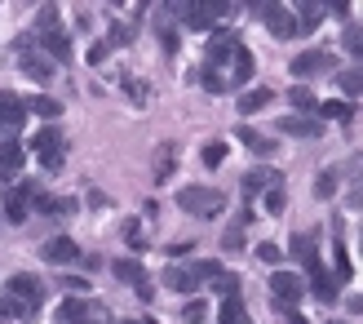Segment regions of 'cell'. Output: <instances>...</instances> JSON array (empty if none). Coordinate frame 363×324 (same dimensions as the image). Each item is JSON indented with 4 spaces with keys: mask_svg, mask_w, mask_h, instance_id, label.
I'll use <instances>...</instances> for the list:
<instances>
[{
    "mask_svg": "<svg viewBox=\"0 0 363 324\" xmlns=\"http://www.w3.org/2000/svg\"><path fill=\"white\" fill-rule=\"evenodd\" d=\"M40 284H35L31 276H13L5 284V298H0V320H35V311H40Z\"/></svg>",
    "mask_w": 363,
    "mask_h": 324,
    "instance_id": "obj_1",
    "label": "cell"
},
{
    "mask_svg": "<svg viewBox=\"0 0 363 324\" xmlns=\"http://www.w3.org/2000/svg\"><path fill=\"white\" fill-rule=\"evenodd\" d=\"M177 205H182V213H191V218H217L222 213V205H226V195L217 191V187H182L177 191Z\"/></svg>",
    "mask_w": 363,
    "mask_h": 324,
    "instance_id": "obj_2",
    "label": "cell"
},
{
    "mask_svg": "<svg viewBox=\"0 0 363 324\" xmlns=\"http://www.w3.org/2000/svg\"><path fill=\"white\" fill-rule=\"evenodd\" d=\"M333 63H337V58H333L328 49H306V53H297L288 67H293L297 85H311L315 76H333Z\"/></svg>",
    "mask_w": 363,
    "mask_h": 324,
    "instance_id": "obj_3",
    "label": "cell"
},
{
    "mask_svg": "<svg viewBox=\"0 0 363 324\" xmlns=\"http://www.w3.org/2000/svg\"><path fill=\"white\" fill-rule=\"evenodd\" d=\"M306 293V280L293 276V271H275L270 276V298L279 302V311H293V302Z\"/></svg>",
    "mask_w": 363,
    "mask_h": 324,
    "instance_id": "obj_4",
    "label": "cell"
},
{
    "mask_svg": "<svg viewBox=\"0 0 363 324\" xmlns=\"http://www.w3.org/2000/svg\"><path fill=\"white\" fill-rule=\"evenodd\" d=\"M18 71H23L27 80H35V85H45V80L53 76L49 58H40V53H31V36H27V40L18 36Z\"/></svg>",
    "mask_w": 363,
    "mask_h": 324,
    "instance_id": "obj_5",
    "label": "cell"
},
{
    "mask_svg": "<svg viewBox=\"0 0 363 324\" xmlns=\"http://www.w3.org/2000/svg\"><path fill=\"white\" fill-rule=\"evenodd\" d=\"M31 147H35V156L45 160V169H53V173L62 169V156H67V147H62L58 129H40V134L31 138Z\"/></svg>",
    "mask_w": 363,
    "mask_h": 324,
    "instance_id": "obj_6",
    "label": "cell"
},
{
    "mask_svg": "<svg viewBox=\"0 0 363 324\" xmlns=\"http://www.w3.org/2000/svg\"><path fill=\"white\" fill-rule=\"evenodd\" d=\"M262 18H266V27L275 40H293L297 36V23H293V9H284V5H252Z\"/></svg>",
    "mask_w": 363,
    "mask_h": 324,
    "instance_id": "obj_7",
    "label": "cell"
},
{
    "mask_svg": "<svg viewBox=\"0 0 363 324\" xmlns=\"http://www.w3.org/2000/svg\"><path fill=\"white\" fill-rule=\"evenodd\" d=\"M177 14L186 18L191 27L213 31V18H226V14H230V5H177Z\"/></svg>",
    "mask_w": 363,
    "mask_h": 324,
    "instance_id": "obj_8",
    "label": "cell"
},
{
    "mask_svg": "<svg viewBox=\"0 0 363 324\" xmlns=\"http://www.w3.org/2000/svg\"><path fill=\"white\" fill-rule=\"evenodd\" d=\"M235 49H240V45H235V31H226V27H222V31H213V36H208L204 58H208V67L217 71L222 63H230V53H235Z\"/></svg>",
    "mask_w": 363,
    "mask_h": 324,
    "instance_id": "obj_9",
    "label": "cell"
},
{
    "mask_svg": "<svg viewBox=\"0 0 363 324\" xmlns=\"http://www.w3.org/2000/svg\"><path fill=\"white\" fill-rule=\"evenodd\" d=\"M111 271H116L124 284H133V289H138V298H151V293H155V289H151V280H147V271H142V262L120 258V262H111Z\"/></svg>",
    "mask_w": 363,
    "mask_h": 324,
    "instance_id": "obj_10",
    "label": "cell"
},
{
    "mask_svg": "<svg viewBox=\"0 0 363 324\" xmlns=\"http://www.w3.org/2000/svg\"><path fill=\"white\" fill-rule=\"evenodd\" d=\"M23 120H27V102L18 98V94H0V129H23Z\"/></svg>",
    "mask_w": 363,
    "mask_h": 324,
    "instance_id": "obj_11",
    "label": "cell"
},
{
    "mask_svg": "<svg viewBox=\"0 0 363 324\" xmlns=\"http://www.w3.org/2000/svg\"><path fill=\"white\" fill-rule=\"evenodd\" d=\"M23 160H27L23 142H13V138L0 142V183H9V178H13L18 169H23Z\"/></svg>",
    "mask_w": 363,
    "mask_h": 324,
    "instance_id": "obj_12",
    "label": "cell"
},
{
    "mask_svg": "<svg viewBox=\"0 0 363 324\" xmlns=\"http://www.w3.org/2000/svg\"><path fill=\"white\" fill-rule=\"evenodd\" d=\"M252 71H257V63H252V53L240 45L230 53V80H226V89H240V85H248L252 80Z\"/></svg>",
    "mask_w": 363,
    "mask_h": 324,
    "instance_id": "obj_13",
    "label": "cell"
},
{
    "mask_svg": "<svg viewBox=\"0 0 363 324\" xmlns=\"http://www.w3.org/2000/svg\"><path fill=\"white\" fill-rule=\"evenodd\" d=\"M40 258H45V262H80V244L67 240V236H53V240H45Z\"/></svg>",
    "mask_w": 363,
    "mask_h": 324,
    "instance_id": "obj_14",
    "label": "cell"
},
{
    "mask_svg": "<svg viewBox=\"0 0 363 324\" xmlns=\"http://www.w3.org/2000/svg\"><path fill=\"white\" fill-rule=\"evenodd\" d=\"M279 134H293V138H319V134H323V120H315V116H284V120H279Z\"/></svg>",
    "mask_w": 363,
    "mask_h": 324,
    "instance_id": "obj_15",
    "label": "cell"
},
{
    "mask_svg": "<svg viewBox=\"0 0 363 324\" xmlns=\"http://www.w3.org/2000/svg\"><path fill=\"white\" fill-rule=\"evenodd\" d=\"M31 187L35 183H23V187H9L5 191V200H0V205H5V218L9 222H23L27 218V195H31Z\"/></svg>",
    "mask_w": 363,
    "mask_h": 324,
    "instance_id": "obj_16",
    "label": "cell"
},
{
    "mask_svg": "<svg viewBox=\"0 0 363 324\" xmlns=\"http://www.w3.org/2000/svg\"><path fill=\"white\" fill-rule=\"evenodd\" d=\"M164 289H177V293H199V280L191 266H169L164 271Z\"/></svg>",
    "mask_w": 363,
    "mask_h": 324,
    "instance_id": "obj_17",
    "label": "cell"
},
{
    "mask_svg": "<svg viewBox=\"0 0 363 324\" xmlns=\"http://www.w3.org/2000/svg\"><path fill=\"white\" fill-rule=\"evenodd\" d=\"M235 138H240V142H244V147H248L252 156H270V151H275V142H270L266 134H257L252 124H240V129H235Z\"/></svg>",
    "mask_w": 363,
    "mask_h": 324,
    "instance_id": "obj_18",
    "label": "cell"
},
{
    "mask_svg": "<svg viewBox=\"0 0 363 324\" xmlns=\"http://www.w3.org/2000/svg\"><path fill=\"white\" fill-rule=\"evenodd\" d=\"M306 280H311V293H315L319 302H337V280L323 271V266H319V271H311Z\"/></svg>",
    "mask_w": 363,
    "mask_h": 324,
    "instance_id": "obj_19",
    "label": "cell"
},
{
    "mask_svg": "<svg viewBox=\"0 0 363 324\" xmlns=\"http://www.w3.org/2000/svg\"><path fill=\"white\" fill-rule=\"evenodd\" d=\"M288 102L297 107V116H315L319 112V98L311 94V85H293L288 89Z\"/></svg>",
    "mask_w": 363,
    "mask_h": 324,
    "instance_id": "obj_20",
    "label": "cell"
},
{
    "mask_svg": "<svg viewBox=\"0 0 363 324\" xmlns=\"http://www.w3.org/2000/svg\"><path fill=\"white\" fill-rule=\"evenodd\" d=\"M270 98H275L270 89H248L244 98H235V107H240L244 116H257V112H266V107H270Z\"/></svg>",
    "mask_w": 363,
    "mask_h": 324,
    "instance_id": "obj_21",
    "label": "cell"
},
{
    "mask_svg": "<svg viewBox=\"0 0 363 324\" xmlns=\"http://www.w3.org/2000/svg\"><path fill=\"white\" fill-rule=\"evenodd\" d=\"M40 45H45L49 58H58V63H67V58H71V40H67L62 31H45V36H40Z\"/></svg>",
    "mask_w": 363,
    "mask_h": 324,
    "instance_id": "obj_22",
    "label": "cell"
},
{
    "mask_svg": "<svg viewBox=\"0 0 363 324\" xmlns=\"http://www.w3.org/2000/svg\"><path fill=\"white\" fill-rule=\"evenodd\" d=\"M319 18H323V5H297V36H311L315 27H319Z\"/></svg>",
    "mask_w": 363,
    "mask_h": 324,
    "instance_id": "obj_23",
    "label": "cell"
},
{
    "mask_svg": "<svg viewBox=\"0 0 363 324\" xmlns=\"http://www.w3.org/2000/svg\"><path fill=\"white\" fill-rule=\"evenodd\" d=\"M293 254L306 262V271H319V249H315L311 236H293Z\"/></svg>",
    "mask_w": 363,
    "mask_h": 324,
    "instance_id": "obj_24",
    "label": "cell"
},
{
    "mask_svg": "<svg viewBox=\"0 0 363 324\" xmlns=\"http://www.w3.org/2000/svg\"><path fill=\"white\" fill-rule=\"evenodd\" d=\"M217 320H222V324H252L240 298H222V311H217Z\"/></svg>",
    "mask_w": 363,
    "mask_h": 324,
    "instance_id": "obj_25",
    "label": "cell"
},
{
    "mask_svg": "<svg viewBox=\"0 0 363 324\" xmlns=\"http://www.w3.org/2000/svg\"><path fill=\"white\" fill-rule=\"evenodd\" d=\"M262 209L275 218V213H284L288 209V195H284V183H275V187H266V195H262Z\"/></svg>",
    "mask_w": 363,
    "mask_h": 324,
    "instance_id": "obj_26",
    "label": "cell"
},
{
    "mask_svg": "<svg viewBox=\"0 0 363 324\" xmlns=\"http://www.w3.org/2000/svg\"><path fill=\"white\" fill-rule=\"evenodd\" d=\"M337 85H341V94H346V98H359V89H363V71H359V67H346V71L337 76Z\"/></svg>",
    "mask_w": 363,
    "mask_h": 324,
    "instance_id": "obj_27",
    "label": "cell"
},
{
    "mask_svg": "<svg viewBox=\"0 0 363 324\" xmlns=\"http://www.w3.org/2000/svg\"><path fill=\"white\" fill-rule=\"evenodd\" d=\"M27 112L45 116V120H58V116H62V102H58V98H31V102H27Z\"/></svg>",
    "mask_w": 363,
    "mask_h": 324,
    "instance_id": "obj_28",
    "label": "cell"
},
{
    "mask_svg": "<svg viewBox=\"0 0 363 324\" xmlns=\"http://www.w3.org/2000/svg\"><path fill=\"white\" fill-rule=\"evenodd\" d=\"M58 324H84V302L80 298H67L58 307Z\"/></svg>",
    "mask_w": 363,
    "mask_h": 324,
    "instance_id": "obj_29",
    "label": "cell"
},
{
    "mask_svg": "<svg viewBox=\"0 0 363 324\" xmlns=\"http://www.w3.org/2000/svg\"><path fill=\"white\" fill-rule=\"evenodd\" d=\"M319 112L328 116V120H341V124H346V120L354 116V107H350V102H319Z\"/></svg>",
    "mask_w": 363,
    "mask_h": 324,
    "instance_id": "obj_30",
    "label": "cell"
},
{
    "mask_svg": "<svg viewBox=\"0 0 363 324\" xmlns=\"http://www.w3.org/2000/svg\"><path fill=\"white\" fill-rule=\"evenodd\" d=\"M191 271H195V280H199V284H208V280H217V276H222V262H213V258H204V262H195Z\"/></svg>",
    "mask_w": 363,
    "mask_h": 324,
    "instance_id": "obj_31",
    "label": "cell"
},
{
    "mask_svg": "<svg viewBox=\"0 0 363 324\" xmlns=\"http://www.w3.org/2000/svg\"><path fill=\"white\" fill-rule=\"evenodd\" d=\"M169 173H173V147H160L155 151V183H164Z\"/></svg>",
    "mask_w": 363,
    "mask_h": 324,
    "instance_id": "obj_32",
    "label": "cell"
},
{
    "mask_svg": "<svg viewBox=\"0 0 363 324\" xmlns=\"http://www.w3.org/2000/svg\"><path fill=\"white\" fill-rule=\"evenodd\" d=\"M222 249H226V254H240V249H244V222L226 227V236H222Z\"/></svg>",
    "mask_w": 363,
    "mask_h": 324,
    "instance_id": "obj_33",
    "label": "cell"
},
{
    "mask_svg": "<svg viewBox=\"0 0 363 324\" xmlns=\"http://www.w3.org/2000/svg\"><path fill=\"white\" fill-rule=\"evenodd\" d=\"M84 324H111V311L102 302H84Z\"/></svg>",
    "mask_w": 363,
    "mask_h": 324,
    "instance_id": "obj_34",
    "label": "cell"
},
{
    "mask_svg": "<svg viewBox=\"0 0 363 324\" xmlns=\"http://www.w3.org/2000/svg\"><path fill=\"white\" fill-rule=\"evenodd\" d=\"M213 284H217V293H222V298H240V276H226V271H222Z\"/></svg>",
    "mask_w": 363,
    "mask_h": 324,
    "instance_id": "obj_35",
    "label": "cell"
},
{
    "mask_svg": "<svg viewBox=\"0 0 363 324\" xmlns=\"http://www.w3.org/2000/svg\"><path fill=\"white\" fill-rule=\"evenodd\" d=\"M133 40V27H111V36H106V49H124V45H129Z\"/></svg>",
    "mask_w": 363,
    "mask_h": 324,
    "instance_id": "obj_36",
    "label": "cell"
},
{
    "mask_svg": "<svg viewBox=\"0 0 363 324\" xmlns=\"http://www.w3.org/2000/svg\"><path fill=\"white\" fill-rule=\"evenodd\" d=\"M315 195H337V169H328V173H319V183H315Z\"/></svg>",
    "mask_w": 363,
    "mask_h": 324,
    "instance_id": "obj_37",
    "label": "cell"
},
{
    "mask_svg": "<svg viewBox=\"0 0 363 324\" xmlns=\"http://www.w3.org/2000/svg\"><path fill=\"white\" fill-rule=\"evenodd\" d=\"M53 23H58V9H53V5H45V9H40V18H35V36L53 31Z\"/></svg>",
    "mask_w": 363,
    "mask_h": 324,
    "instance_id": "obj_38",
    "label": "cell"
},
{
    "mask_svg": "<svg viewBox=\"0 0 363 324\" xmlns=\"http://www.w3.org/2000/svg\"><path fill=\"white\" fill-rule=\"evenodd\" d=\"M204 315H208L204 302H186V307H182V320L186 324H204Z\"/></svg>",
    "mask_w": 363,
    "mask_h": 324,
    "instance_id": "obj_39",
    "label": "cell"
},
{
    "mask_svg": "<svg viewBox=\"0 0 363 324\" xmlns=\"http://www.w3.org/2000/svg\"><path fill=\"white\" fill-rule=\"evenodd\" d=\"M199 85H204V89H208V94H222V89H226V80H222V76H217V71H213V67H204V76H199Z\"/></svg>",
    "mask_w": 363,
    "mask_h": 324,
    "instance_id": "obj_40",
    "label": "cell"
},
{
    "mask_svg": "<svg viewBox=\"0 0 363 324\" xmlns=\"http://www.w3.org/2000/svg\"><path fill=\"white\" fill-rule=\"evenodd\" d=\"M226 160V142H208L204 147V165H222Z\"/></svg>",
    "mask_w": 363,
    "mask_h": 324,
    "instance_id": "obj_41",
    "label": "cell"
},
{
    "mask_svg": "<svg viewBox=\"0 0 363 324\" xmlns=\"http://www.w3.org/2000/svg\"><path fill=\"white\" fill-rule=\"evenodd\" d=\"M257 258H262L266 266H275V262H279L284 254H279V244H262V249H257Z\"/></svg>",
    "mask_w": 363,
    "mask_h": 324,
    "instance_id": "obj_42",
    "label": "cell"
},
{
    "mask_svg": "<svg viewBox=\"0 0 363 324\" xmlns=\"http://www.w3.org/2000/svg\"><path fill=\"white\" fill-rule=\"evenodd\" d=\"M62 289H67V293H84L89 280H84V276H62Z\"/></svg>",
    "mask_w": 363,
    "mask_h": 324,
    "instance_id": "obj_43",
    "label": "cell"
},
{
    "mask_svg": "<svg viewBox=\"0 0 363 324\" xmlns=\"http://www.w3.org/2000/svg\"><path fill=\"white\" fill-rule=\"evenodd\" d=\"M346 49H350V53H359V49H363V36H359V27H346Z\"/></svg>",
    "mask_w": 363,
    "mask_h": 324,
    "instance_id": "obj_44",
    "label": "cell"
},
{
    "mask_svg": "<svg viewBox=\"0 0 363 324\" xmlns=\"http://www.w3.org/2000/svg\"><path fill=\"white\" fill-rule=\"evenodd\" d=\"M124 89L133 94V102H142V98H147V85H142V80H124Z\"/></svg>",
    "mask_w": 363,
    "mask_h": 324,
    "instance_id": "obj_45",
    "label": "cell"
},
{
    "mask_svg": "<svg viewBox=\"0 0 363 324\" xmlns=\"http://www.w3.org/2000/svg\"><path fill=\"white\" fill-rule=\"evenodd\" d=\"M169 254H173V258H186V254H191V240H173Z\"/></svg>",
    "mask_w": 363,
    "mask_h": 324,
    "instance_id": "obj_46",
    "label": "cell"
},
{
    "mask_svg": "<svg viewBox=\"0 0 363 324\" xmlns=\"http://www.w3.org/2000/svg\"><path fill=\"white\" fill-rule=\"evenodd\" d=\"M160 45H164V49H177V36H173V31H164V27H160Z\"/></svg>",
    "mask_w": 363,
    "mask_h": 324,
    "instance_id": "obj_47",
    "label": "cell"
},
{
    "mask_svg": "<svg viewBox=\"0 0 363 324\" xmlns=\"http://www.w3.org/2000/svg\"><path fill=\"white\" fill-rule=\"evenodd\" d=\"M288 324H311L306 315H297V311H288Z\"/></svg>",
    "mask_w": 363,
    "mask_h": 324,
    "instance_id": "obj_48",
    "label": "cell"
},
{
    "mask_svg": "<svg viewBox=\"0 0 363 324\" xmlns=\"http://www.w3.org/2000/svg\"><path fill=\"white\" fill-rule=\"evenodd\" d=\"M120 324H138V320H120Z\"/></svg>",
    "mask_w": 363,
    "mask_h": 324,
    "instance_id": "obj_49",
    "label": "cell"
},
{
    "mask_svg": "<svg viewBox=\"0 0 363 324\" xmlns=\"http://www.w3.org/2000/svg\"><path fill=\"white\" fill-rule=\"evenodd\" d=\"M0 142H5V129H0Z\"/></svg>",
    "mask_w": 363,
    "mask_h": 324,
    "instance_id": "obj_50",
    "label": "cell"
},
{
    "mask_svg": "<svg viewBox=\"0 0 363 324\" xmlns=\"http://www.w3.org/2000/svg\"><path fill=\"white\" fill-rule=\"evenodd\" d=\"M147 324H155V320H147Z\"/></svg>",
    "mask_w": 363,
    "mask_h": 324,
    "instance_id": "obj_51",
    "label": "cell"
}]
</instances>
